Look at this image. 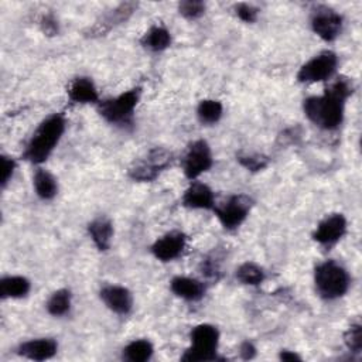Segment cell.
<instances>
[{"mask_svg":"<svg viewBox=\"0 0 362 362\" xmlns=\"http://www.w3.org/2000/svg\"><path fill=\"white\" fill-rule=\"evenodd\" d=\"M173 154L161 147H156L147 153V156L130 167L129 175L136 181H153L158 174L170 165Z\"/></svg>","mask_w":362,"mask_h":362,"instance_id":"9c48e42d","label":"cell"},{"mask_svg":"<svg viewBox=\"0 0 362 362\" xmlns=\"http://www.w3.org/2000/svg\"><path fill=\"white\" fill-rule=\"evenodd\" d=\"M264 277H266L264 270L253 262H245L236 270V279L242 284L257 286L264 280Z\"/></svg>","mask_w":362,"mask_h":362,"instance_id":"484cf974","label":"cell"},{"mask_svg":"<svg viewBox=\"0 0 362 362\" xmlns=\"http://www.w3.org/2000/svg\"><path fill=\"white\" fill-rule=\"evenodd\" d=\"M338 66V57L332 51H322L308 59L297 72V79L303 83H317L331 79Z\"/></svg>","mask_w":362,"mask_h":362,"instance_id":"52a82bcc","label":"cell"},{"mask_svg":"<svg viewBox=\"0 0 362 362\" xmlns=\"http://www.w3.org/2000/svg\"><path fill=\"white\" fill-rule=\"evenodd\" d=\"M154 348L148 339H134L123 349V358L130 362H144L153 356Z\"/></svg>","mask_w":362,"mask_h":362,"instance_id":"cb8c5ba5","label":"cell"},{"mask_svg":"<svg viewBox=\"0 0 362 362\" xmlns=\"http://www.w3.org/2000/svg\"><path fill=\"white\" fill-rule=\"evenodd\" d=\"M240 354H242V356H243L245 359H250V358L255 356L256 348H255V345H253L252 342L246 341V342H243L242 346H240Z\"/></svg>","mask_w":362,"mask_h":362,"instance_id":"836d02e7","label":"cell"},{"mask_svg":"<svg viewBox=\"0 0 362 362\" xmlns=\"http://www.w3.org/2000/svg\"><path fill=\"white\" fill-rule=\"evenodd\" d=\"M310 24L321 40L331 42L341 34L342 16L329 7L320 6L313 11Z\"/></svg>","mask_w":362,"mask_h":362,"instance_id":"30bf717a","label":"cell"},{"mask_svg":"<svg viewBox=\"0 0 362 362\" xmlns=\"http://www.w3.org/2000/svg\"><path fill=\"white\" fill-rule=\"evenodd\" d=\"M140 88L129 89L115 98L99 100L98 112L110 124H130L134 116L136 106L140 100Z\"/></svg>","mask_w":362,"mask_h":362,"instance_id":"277c9868","label":"cell"},{"mask_svg":"<svg viewBox=\"0 0 362 362\" xmlns=\"http://www.w3.org/2000/svg\"><path fill=\"white\" fill-rule=\"evenodd\" d=\"M102 303L115 314L127 315L133 308V296L129 288L119 284H107L100 288Z\"/></svg>","mask_w":362,"mask_h":362,"instance_id":"4fadbf2b","label":"cell"},{"mask_svg":"<svg viewBox=\"0 0 362 362\" xmlns=\"http://www.w3.org/2000/svg\"><path fill=\"white\" fill-rule=\"evenodd\" d=\"M31 283L24 276H4L0 280L1 298H23L30 293Z\"/></svg>","mask_w":362,"mask_h":362,"instance_id":"ffe728a7","label":"cell"},{"mask_svg":"<svg viewBox=\"0 0 362 362\" xmlns=\"http://www.w3.org/2000/svg\"><path fill=\"white\" fill-rule=\"evenodd\" d=\"M346 232V219L342 214H332L324 218L313 232V239L322 246H332Z\"/></svg>","mask_w":362,"mask_h":362,"instance_id":"7c38bea8","label":"cell"},{"mask_svg":"<svg viewBox=\"0 0 362 362\" xmlns=\"http://www.w3.org/2000/svg\"><path fill=\"white\" fill-rule=\"evenodd\" d=\"M136 7H137V4H134V3H123V4L117 6L107 16H105L100 23H96V25L92 28V31L96 34L109 31L116 24L126 21L132 16V13L136 10Z\"/></svg>","mask_w":362,"mask_h":362,"instance_id":"44dd1931","label":"cell"},{"mask_svg":"<svg viewBox=\"0 0 362 362\" xmlns=\"http://www.w3.org/2000/svg\"><path fill=\"white\" fill-rule=\"evenodd\" d=\"M279 358H280L281 361H300V359H301V356H300V355H297L296 352H291V351H286V349L280 352Z\"/></svg>","mask_w":362,"mask_h":362,"instance_id":"e575fe53","label":"cell"},{"mask_svg":"<svg viewBox=\"0 0 362 362\" xmlns=\"http://www.w3.org/2000/svg\"><path fill=\"white\" fill-rule=\"evenodd\" d=\"M315 291L324 300H337L349 288L351 279L348 272L335 260H325L314 270Z\"/></svg>","mask_w":362,"mask_h":362,"instance_id":"3957f363","label":"cell"},{"mask_svg":"<svg viewBox=\"0 0 362 362\" xmlns=\"http://www.w3.org/2000/svg\"><path fill=\"white\" fill-rule=\"evenodd\" d=\"M181 205L188 209H214L216 205L214 191L205 182L194 180L184 191Z\"/></svg>","mask_w":362,"mask_h":362,"instance_id":"5bb4252c","label":"cell"},{"mask_svg":"<svg viewBox=\"0 0 362 362\" xmlns=\"http://www.w3.org/2000/svg\"><path fill=\"white\" fill-rule=\"evenodd\" d=\"M33 185L34 191L38 198L44 201L52 199L58 192V182L57 178L44 168H37L33 175Z\"/></svg>","mask_w":362,"mask_h":362,"instance_id":"d6986e66","label":"cell"},{"mask_svg":"<svg viewBox=\"0 0 362 362\" xmlns=\"http://www.w3.org/2000/svg\"><path fill=\"white\" fill-rule=\"evenodd\" d=\"M65 126V117L61 113L45 117L30 137L24 150V158L37 165L44 163L59 143Z\"/></svg>","mask_w":362,"mask_h":362,"instance_id":"7a4b0ae2","label":"cell"},{"mask_svg":"<svg viewBox=\"0 0 362 362\" xmlns=\"http://www.w3.org/2000/svg\"><path fill=\"white\" fill-rule=\"evenodd\" d=\"M16 160L8 156H1V187L4 188L10 180L13 178V174L16 171Z\"/></svg>","mask_w":362,"mask_h":362,"instance_id":"4dcf8cb0","label":"cell"},{"mask_svg":"<svg viewBox=\"0 0 362 362\" xmlns=\"http://www.w3.org/2000/svg\"><path fill=\"white\" fill-rule=\"evenodd\" d=\"M89 236L98 250L103 252L110 247V242L113 239V225L106 218H96L88 225Z\"/></svg>","mask_w":362,"mask_h":362,"instance_id":"ac0fdd59","label":"cell"},{"mask_svg":"<svg viewBox=\"0 0 362 362\" xmlns=\"http://www.w3.org/2000/svg\"><path fill=\"white\" fill-rule=\"evenodd\" d=\"M253 206V201L249 195L236 194L230 195L226 201L219 205H215L212 209L219 223L226 230H233L239 228L245 219L249 216V212Z\"/></svg>","mask_w":362,"mask_h":362,"instance_id":"8992f818","label":"cell"},{"mask_svg":"<svg viewBox=\"0 0 362 362\" xmlns=\"http://www.w3.org/2000/svg\"><path fill=\"white\" fill-rule=\"evenodd\" d=\"M171 44V34L164 25H153L144 33L141 38V45L151 52H161L167 49Z\"/></svg>","mask_w":362,"mask_h":362,"instance_id":"7402d4cb","label":"cell"},{"mask_svg":"<svg viewBox=\"0 0 362 362\" xmlns=\"http://www.w3.org/2000/svg\"><path fill=\"white\" fill-rule=\"evenodd\" d=\"M191 345L181 356L182 361L188 362H204L215 361L216 349L219 344V331L211 324H199L192 328L189 334Z\"/></svg>","mask_w":362,"mask_h":362,"instance_id":"5b68a950","label":"cell"},{"mask_svg":"<svg viewBox=\"0 0 362 362\" xmlns=\"http://www.w3.org/2000/svg\"><path fill=\"white\" fill-rule=\"evenodd\" d=\"M187 246V236L180 230H173L158 238L151 245L153 256L160 262H173L178 259Z\"/></svg>","mask_w":362,"mask_h":362,"instance_id":"8fae6325","label":"cell"},{"mask_svg":"<svg viewBox=\"0 0 362 362\" xmlns=\"http://www.w3.org/2000/svg\"><path fill=\"white\" fill-rule=\"evenodd\" d=\"M238 160L245 168H247L250 171H259V170H263L267 165V158L264 156H260V154L240 156Z\"/></svg>","mask_w":362,"mask_h":362,"instance_id":"f1b7e54d","label":"cell"},{"mask_svg":"<svg viewBox=\"0 0 362 362\" xmlns=\"http://www.w3.org/2000/svg\"><path fill=\"white\" fill-rule=\"evenodd\" d=\"M223 113V106L219 100L204 99L197 106V116L202 124H215Z\"/></svg>","mask_w":362,"mask_h":362,"instance_id":"d4e9b609","label":"cell"},{"mask_svg":"<svg viewBox=\"0 0 362 362\" xmlns=\"http://www.w3.org/2000/svg\"><path fill=\"white\" fill-rule=\"evenodd\" d=\"M201 270H202V274H205L206 277H209V279H218V276H219V263L214 259V257H211V259H205V260H202V264H201Z\"/></svg>","mask_w":362,"mask_h":362,"instance_id":"1f68e13d","label":"cell"},{"mask_svg":"<svg viewBox=\"0 0 362 362\" xmlns=\"http://www.w3.org/2000/svg\"><path fill=\"white\" fill-rule=\"evenodd\" d=\"M68 98L72 103H79V105L99 103L98 89L93 81L88 76H78L69 83Z\"/></svg>","mask_w":362,"mask_h":362,"instance_id":"2e32d148","label":"cell"},{"mask_svg":"<svg viewBox=\"0 0 362 362\" xmlns=\"http://www.w3.org/2000/svg\"><path fill=\"white\" fill-rule=\"evenodd\" d=\"M345 345L352 352H361L362 349V328L361 324H354L348 328V331L344 335Z\"/></svg>","mask_w":362,"mask_h":362,"instance_id":"83f0119b","label":"cell"},{"mask_svg":"<svg viewBox=\"0 0 362 362\" xmlns=\"http://www.w3.org/2000/svg\"><path fill=\"white\" fill-rule=\"evenodd\" d=\"M171 291L185 300V301H198L205 296V286L201 280L187 277V276H177L170 283Z\"/></svg>","mask_w":362,"mask_h":362,"instance_id":"e0dca14e","label":"cell"},{"mask_svg":"<svg viewBox=\"0 0 362 362\" xmlns=\"http://www.w3.org/2000/svg\"><path fill=\"white\" fill-rule=\"evenodd\" d=\"M72 304V294L68 288H59L54 291L47 300V311L52 317H62L69 313Z\"/></svg>","mask_w":362,"mask_h":362,"instance_id":"603a6c76","label":"cell"},{"mask_svg":"<svg viewBox=\"0 0 362 362\" xmlns=\"http://www.w3.org/2000/svg\"><path fill=\"white\" fill-rule=\"evenodd\" d=\"M182 171L191 181L197 180L201 174L206 173L212 164V151L205 140H195L187 148L182 157Z\"/></svg>","mask_w":362,"mask_h":362,"instance_id":"ba28073f","label":"cell"},{"mask_svg":"<svg viewBox=\"0 0 362 362\" xmlns=\"http://www.w3.org/2000/svg\"><path fill=\"white\" fill-rule=\"evenodd\" d=\"M41 27H42L44 33H48V34L58 33V24L52 16H44L41 20Z\"/></svg>","mask_w":362,"mask_h":362,"instance_id":"d6a6232c","label":"cell"},{"mask_svg":"<svg viewBox=\"0 0 362 362\" xmlns=\"http://www.w3.org/2000/svg\"><path fill=\"white\" fill-rule=\"evenodd\" d=\"M58 351V344L54 338H34L18 345L17 354L31 361H45L52 358Z\"/></svg>","mask_w":362,"mask_h":362,"instance_id":"9a60e30c","label":"cell"},{"mask_svg":"<svg viewBox=\"0 0 362 362\" xmlns=\"http://www.w3.org/2000/svg\"><path fill=\"white\" fill-rule=\"evenodd\" d=\"M178 13L188 20H197L205 13V3L199 0L181 1L178 4Z\"/></svg>","mask_w":362,"mask_h":362,"instance_id":"4316f807","label":"cell"},{"mask_svg":"<svg viewBox=\"0 0 362 362\" xmlns=\"http://www.w3.org/2000/svg\"><path fill=\"white\" fill-rule=\"evenodd\" d=\"M352 93V83L346 78H338L322 95L304 99L303 109L310 122L324 130L337 129L344 120L345 100Z\"/></svg>","mask_w":362,"mask_h":362,"instance_id":"6da1fadb","label":"cell"},{"mask_svg":"<svg viewBox=\"0 0 362 362\" xmlns=\"http://www.w3.org/2000/svg\"><path fill=\"white\" fill-rule=\"evenodd\" d=\"M235 14L245 23H255L257 18V8L249 3H238L235 4Z\"/></svg>","mask_w":362,"mask_h":362,"instance_id":"f546056e","label":"cell"}]
</instances>
